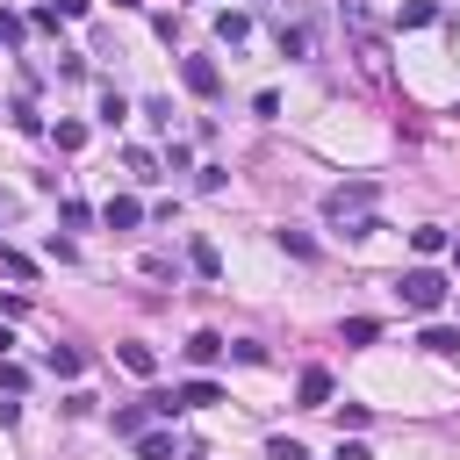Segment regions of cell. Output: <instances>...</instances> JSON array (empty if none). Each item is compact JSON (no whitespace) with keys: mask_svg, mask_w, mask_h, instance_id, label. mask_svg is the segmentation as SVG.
Returning <instances> with one entry per match:
<instances>
[{"mask_svg":"<svg viewBox=\"0 0 460 460\" xmlns=\"http://www.w3.org/2000/svg\"><path fill=\"white\" fill-rule=\"evenodd\" d=\"M323 216L345 223V237H374V230H381V223H374V180H345V187H331V194H323Z\"/></svg>","mask_w":460,"mask_h":460,"instance_id":"1","label":"cell"},{"mask_svg":"<svg viewBox=\"0 0 460 460\" xmlns=\"http://www.w3.org/2000/svg\"><path fill=\"white\" fill-rule=\"evenodd\" d=\"M395 295H402V302H410L417 316H431V309L446 302V273H431V266H410V273L395 280Z\"/></svg>","mask_w":460,"mask_h":460,"instance_id":"2","label":"cell"},{"mask_svg":"<svg viewBox=\"0 0 460 460\" xmlns=\"http://www.w3.org/2000/svg\"><path fill=\"white\" fill-rule=\"evenodd\" d=\"M223 352H230V338H223V331H194V338H187V359H194V367H216Z\"/></svg>","mask_w":460,"mask_h":460,"instance_id":"3","label":"cell"},{"mask_svg":"<svg viewBox=\"0 0 460 460\" xmlns=\"http://www.w3.org/2000/svg\"><path fill=\"white\" fill-rule=\"evenodd\" d=\"M180 79H187V93H216V86H223V72H216L208 58H187V65H180Z\"/></svg>","mask_w":460,"mask_h":460,"instance_id":"4","label":"cell"},{"mask_svg":"<svg viewBox=\"0 0 460 460\" xmlns=\"http://www.w3.org/2000/svg\"><path fill=\"white\" fill-rule=\"evenodd\" d=\"M101 216H108V230H137V223H144V201H137V194H115Z\"/></svg>","mask_w":460,"mask_h":460,"instance_id":"5","label":"cell"},{"mask_svg":"<svg viewBox=\"0 0 460 460\" xmlns=\"http://www.w3.org/2000/svg\"><path fill=\"white\" fill-rule=\"evenodd\" d=\"M43 367H50L58 381H79V374H86V352H79V345H50V359H43Z\"/></svg>","mask_w":460,"mask_h":460,"instance_id":"6","label":"cell"},{"mask_svg":"<svg viewBox=\"0 0 460 460\" xmlns=\"http://www.w3.org/2000/svg\"><path fill=\"white\" fill-rule=\"evenodd\" d=\"M187 266H194L201 280H216V273H223V252H216L208 237H194V244H187Z\"/></svg>","mask_w":460,"mask_h":460,"instance_id":"7","label":"cell"},{"mask_svg":"<svg viewBox=\"0 0 460 460\" xmlns=\"http://www.w3.org/2000/svg\"><path fill=\"white\" fill-rule=\"evenodd\" d=\"M115 359H122L129 374H144V381L158 374V352H151V345H137V338H129V345H115Z\"/></svg>","mask_w":460,"mask_h":460,"instance_id":"8","label":"cell"},{"mask_svg":"<svg viewBox=\"0 0 460 460\" xmlns=\"http://www.w3.org/2000/svg\"><path fill=\"white\" fill-rule=\"evenodd\" d=\"M295 388H302V402H309V410H323V402H331V374H323V367H302V381H295Z\"/></svg>","mask_w":460,"mask_h":460,"instance_id":"9","label":"cell"},{"mask_svg":"<svg viewBox=\"0 0 460 460\" xmlns=\"http://www.w3.org/2000/svg\"><path fill=\"white\" fill-rule=\"evenodd\" d=\"M172 395H180V410H208V402H223L216 381H187V388H172Z\"/></svg>","mask_w":460,"mask_h":460,"instance_id":"10","label":"cell"},{"mask_svg":"<svg viewBox=\"0 0 460 460\" xmlns=\"http://www.w3.org/2000/svg\"><path fill=\"white\" fill-rule=\"evenodd\" d=\"M216 36H223V43H244V36H252V14L223 7V14H216Z\"/></svg>","mask_w":460,"mask_h":460,"instance_id":"11","label":"cell"},{"mask_svg":"<svg viewBox=\"0 0 460 460\" xmlns=\"http://www.w3.org/2000/svg\"><path fill=\"white\" fill-rule=\"evenodd\" d=\"M122 165H129V172H137V180H158V158H151V151H144V144H129V151H122Z\"/></svg>","mask_w":460,"mask_h":460,"instance_id":"12","label":"cell"},{"mask_svg":"<svg viewBox=\"0 0 460 460\" xmlns=\"http://www.w3.org/2000/svg\"><path fill=\"white\" fill-rule=\"evenodd\" d=\"M374 338H381L374 316H345V345H374Z\"/></svg>","mask_w":460,"mask_h":460,"instance_id":"13","label":"cell"},{"mask_svg":"<svg viewBox=\"0 0 460 460\" xmlns=\"http://www.w3.org/2000/svg\"><path fill=\"white\" fill-rule=\"evenodd\" d=\"M431 14H438V7H431V0H402V14H395V22H402V29H424V22H431Z\"/></svg>","mask_w":460,"mask_h":460,"instance_id":"14","label":"cell"},{"mask_svg":"<svg viewBox=\"0 0 460 460\" xmlns=\"http://www.w3.org/2000/svg\"><path fill=\"white\" fill-rule=\"evenodd\" d=\"M410 244L431 259V252H446V230H438V223H424V230H410Z\"/></svg>","mask_w":460,"mask_h":460,"instance_id":"15","label":"cell"},{"mask_svg":"<svg viewBox=\"0 0 460 460\" xmlns=\"http://www.w3.org/2000/svg\"><path fill=\"white\" fill-rule=\"evenodd\" d=\"M424 352H460V331H446V323H431V331H424Z\"/></svg>","mask_w":460,"mask_h":460,"instance_id":"16","label":"cell"},{"mask_svg":"<svg viewBox=\"0 0 460 460\" xmlns=\"http://www.w3.org/2000/svg\"><path fill=\"white\" fill-rule=\"evenodd\" d=\"M137 453H144V460H172V438H165V431H144Z\"/></svg>","mask_w":460,"mask_h":460,"instance_id":"17","label":"cell"},{"mask_svg":"<svg viewBox=\"0 0 460 460\" xmlns=\"http://www.w3.org/2000/svg\"><path fill=\"white\" fill-rule=\"evenodd\" d=\"M280 50H288V58H309V29H288V22H280Z\"/></svg>","mask_w":460,"mask_h":460,"instance_id":"18","label":"cell"},{"mask_svg":"<svg viewBox=\"0 0 460 460\" xmlns=\"http://www.w3.org/2000/svg\"><path fill=\"white\" fill-rule=\"evenodd\" d=\"M144 417H151V402H144V410H115V431H129V438H144Z\"/></svg>","mask_w":460,"mask_h":460,"instance_id":"19","label":"cell"},{"mask_svg":"<svg viewBox=\"0 0 460 460\" xmlns=\"http://www.w3.org/2000/svg\"><path fill=\"white\" fill-rule=\"evenodd\" d=\"M86 144V122H58V151H79Z\"/></svg>","mask_w":460,"mask_h":460,"instance_id":"20","label":"cell"},{"mask_svg":"<svg viewBox=\"0 0 460 460\" xmlns=\"http://www.w3.org/2000/svg\"><path fill=\"white\" fill-rule=\"evenodd\" d=\"M280 252H295V259H316V244H309L302 230H280Z\"/></svg>","mask_w":460,"mask_h":460,"instance_id":"21","label":"cell"},{"mask_svg":"<svg viewBox=\"0 0 460 460\" xmlns=\"http://www.w3.org/2000/svg\"><path fill=\"white\" fill-rule=\"evenodd\" d=\"M338 460H374V453H367L359 438H338Z\"/></svg>","mask_w":460,"mask_h":460,"instance_id":"22","label":"cell"},{"mask_svg":"<svg viewBox=\"0 0 460 460\" xmlns=\"http://www.w3.org/2000/svg\"><path fill=\"white\" fill-rule=\"evenodd\" d=\"M50 7H58V14H65V22H79V14H86V7H93V0H50Z\"/></svg>","mask_w":460,"mask_h":460,"instance_id":"23","label":"cell"},{"mask_svg":"<svg viewBox=\"0 0 460 460\" xmlns=\"http://www.w3.org/2000/svg\"><path fill=\"white\" fill-rule=\"evenodd\" d=\"M453 252H460V244H453Z\"/></svg>","mask_w":460,"mask_h":460,"instance_id":"24","label":"cell"},{"mask_svg":"<svg viewBox=\"0 0 460 460\" xmlns=\"http://www.w3.org/2000/svg\"><path fill=\"white\" fill-rule=\"evenodd\" d=\"M302 460H309V453H302Z\"/></svg>","mask_w":460,"mask_h":460,"instance_id":"25","label":"cell"}]
</instances>
